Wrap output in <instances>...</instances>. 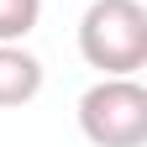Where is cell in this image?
Listing matches in <instances>:
<instances>
[{
	"mask_svg": "<svg viewBox=\"0 0 147 147\" xmlns=\"http://www.w3.org/2000/svg\"><path fill=\"white\" fill-rule=\"evenodd\" d=\"M79 53L100 74L147 68V5L142 0H95L79 21Z\"/></svg>",
	"mask_w": 147,
	"mask_h": 147,
	"instance_id": "obj_1",
	"label": "cell"
},
{
	"mask_svg": "<svg viewBox=\"0 0 147 147\" xmlns=\"http://www.w3.org/2000/svg\"><path fill=\"white\" fill-rule=\"evenodd\" d=\"M79 131L95 147H142L147 142V89L131 74H100L79 95Z\"/></svg>",
	"mask_w": 147,
	"mask_h": 147,
	"instance_id": "obj_2",
	"label": "cell"
},
{
	"mask_svg": "<svg viewBox=\"0 0 147 147\" xmlns=\"http://www.w3.org/2000/svg\"><path fill=\"white\" fill-rule=\"evenodd\" d=\"M42 95V58L21 42H0V110L26 105Z\"/></svg>",
	"mask_w": 147,
	"mask_h": 147,
	"instance_id": "obj_3",
	"label": "cell"
},
{
	"mask_svg": "<svg viewBox=\"0 0 147 147\" xmlns=\"http://www.w3.org/2000/svg\"><path fill=\"white\" fill-rule=\"evenodd\" d=\"M42 21V0H0V42H21Z\"/></svg>",
	"mask_w": 147,
	"mask_h": 147,
	"instance_id": "obj_4",
	"label": "cell"
}]
</instances>
